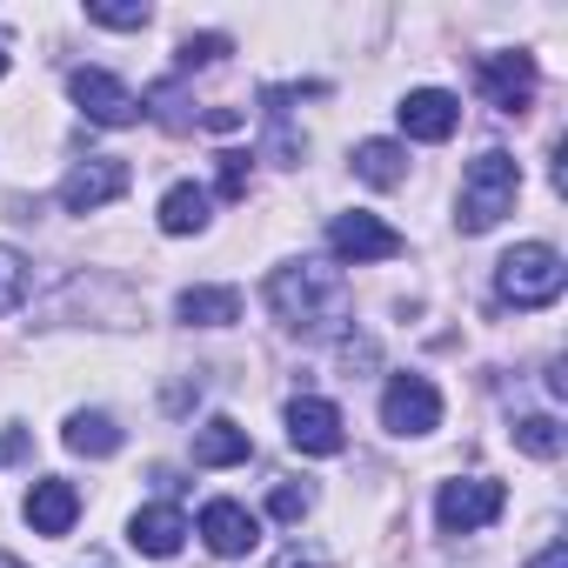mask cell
I'll list each match as a JSON object with an SVG mask.
<instances>
[{"mask_svg":"<svg viewBox=\"0 0 568 568\" xmlns=\"http://www.w3.org/2000/svg\"><path fill=\"white\" fill-rule=\"evenodd\" d=\"M267 308L274 322L302 335V342H328L355 322V295H348V281L342 267L328 261H288V267H274L267 274Z\"/></svg>","mask_w":568,"mask_h":568,"instance_id":"cell-1","label":"cell"},{"mask_svg":"<svg viewBox=\"0 0 568 568\" xmlns=\"http://www.w3.org/2000/svg\"><path fill=\"white\" fill-rule=\"evenodd\" d=\"M515 194H521V161L515 154H501V148H488V154H475L468 168H462V234H488L508 207H515Z\"/></svg>","mask_w":568,"mask_h":568,"instance_id":"cell-2","label":"cell"},{"mask_svg":"<svg viewBox=\"0 0 568 568\" xmlns=\"http://www.w3.org/2000/svg\"><path fill=\"white\" fill-rule=\"evenodd\" d=\"M561 288H568V267L548 241H521L495 267V295L508 308H548V302H561Z\"/></svg>","mask_w":568,"mask_h":568,"instance_id":"cell-3","label":"cell"},{"mask_svg":"<svg viewBox=\"0 0 568 568\" xmlns=\"http://www.w3.org/2000/svg\"><path fill=\"white\" fill-rule=\"evenodd\" d=\"M501 508H508V488L488 481V475L442 481V495H435V521H442V535H475V528H488Z\"/></svg>","mask_w":568,"mask_h":568,"instance_id":"cell-4","label":"cell"},{"mask_svg":"<svg viewBox=\"0 0 568 568\" xmlns=\"http://www.w3.org/2000/svg\"><path fill=\"white\" fill-rule=\"evenodd\" d=\"M68 94H74V108H81L94 128H134V121H141V94H128L108 68H74V74H68Z\"/></svg>","mask_w":568,"mask_h":568,"instance_id":"cell-5","label":"cell"},{"mask_svg":"<svg viewBox=\"0 0 568 568\" xmlns=\"http://www.w3.org/2000/svg\"><path fill=\"white\" fill-rule=\"evenodd\" d=\"M128 161H114V154H94V161H74L68 168V181H61V207L68 214H94V207H108V201H121L128 194Z\"/></svg>","mask_w":568,"mask_h":568,"instance_id":"cell-6","label":"cell"},{"mask_svg":"<svg viewBox=\"0 0 568 568\" xmlns=\"http://www.w3.org/2000/svg\"><path fill=\"white\" fill-rule=\"evenodd\" d=\"M382 422H388L395 435H435V428H442V395H435V382H428V375H395V382L382 388Z\"/></svg>","mask_w":568,"mask_h":568,"instance_id":"cell-7","label":"cell"},{"mask_svg":"<svg viewBox=\"0 0 568 568\" xmlns=\"http://www.w3.org/2000/svg\"><path fill=\"white\" fill-rule=\"evenodd\" d=\"M328 247H335V261H395L408 241L382 221V214H335L328 221Z\"/></svg>","mask_w":568,"mask_h":568,"instance_id":"cell-8","label":"cell"},{"mask_svg":"<svg viewBox=\"0 0 568 568\" xmlns=\"http://www.w3.org/2000/svg\"><path fill=\"white\" fill-rule=\"evenodd\" d=\"M475 81H481V94H488L495 114H521L535 101V61L528 54H481Z\"/></svg>","mask_w":568,"mask_h":568,"instance_id":"cell-9","label":"cell"},{"mask_svg":"<svg viewBox=\"0 0 568 568\" xmlns=\"http://www.w3.org/2000/svg\"><path fill=\"white\" fill-rule=\"evenodd\" d=\"M288 442H295L302 455H342V442H348L342 408L322 402V395H295V402H288Z\"/></svg>","mask_w":568,"mask_h":568,"instance_id":"cell-10","label":"cell"},{"mask_svg":"<svg viewBox=\"0 0 568 568\" xmlns=\"http://www.w3.org/2000/svg\"><path fill=\"white\" fill-rule=\"evenodd\" d=\"M395 114H402V134H408V141H448V134L462 128V101H455L448 88H415Z\"/></svg>","mask_w":568,"mask_h":568,"instance_id":"cell-11","label":"cell"},{"mask_svg":"<svg viewBox=\"0 0 568 568\" xmlns=\"http://www.w3.org/2000/svg\"><path fill=\"white\" fill-rule=\"evenodd\" d=\"M128 541H134L141 555L168 561V555H181V541H187V515H181L174 501H154V508H141V515L128 521Z\"/></svg>","mask_w":568,"mask_h":568,"instance_id":"cell-12","label":"cell"},{"mask_svg":"<svg viewBox=\"0 0 568 568\" xmlns=\"http://www.w3.org/2000/svg\"><path fill=\"white\" fill-rule=\"evenodd\" d=\"M74 515H81V495H74V481H61V475H41V481L28 488V521H34V535H68V528H74Z\"/></svg>","mask_w":568,"mask_h":568,"instance_id":"cell-13","label":"cell"},{"mask_svg":"<svg viewBox=\"0 0 568 568\" xmlns=\"http://www.w3.org/2000/svg\"><path fill=\"white\" fill-rule=\"evenodd\" d=\"M201 541H207L214 555H247V548L261 541V528H254V515H247L241 501H207V508H201Z\"/></svg>","mask_w":568,"mask_h":568,"instance_id":"cell-14","label":"cell"},{"mask_svg":"<svg viewBox=\"0 0 568 568\" xmlns=\"http://www.w3.org/2000/svg\"><path fill=\"white\" fill-rule=\"evenodd\" d=\"M247 455H254V442H247V428L227 422V415H214V422L194 435V462H201V468H234V462H247Z\"/></svg>","mask_w":568,"mask_h":568,"instance_id":"cell-15","label":"cell"},{"mask_svg":"<svg viewBox=\"0 0 568 568\" xmlns=\"http://www.w3.org/2000/svg\"><path fill=\"white\" fill-rule=\"evenodd\" d=\"M174 308L187 328H227V322H241V288H187Z\"/></svg>","mask_w":568,"mask_h":568,"instance_id":"cell-16","label":"cell"},{"mask_svg":"<svg viewBox=\"0 0 568 568\" xmlns=\"http://www.w3.org/2000/svg\"><path fill=\"white\" fill-rule=\"evenodd\" d=\"M201 227H207V187L174 181L161 194V234H201Z\"/></svg>","mask_w":568,"mask_h":568,"instance_id":"cell-17","label":"cell"},{"mask_svg":"<svg viewBox=\"0 0 568 568\" xmlns=\"http://www.w3.org/2000/svg\"><path fill=\"white\" fill-rule=\"evenodd\" d=\"M355 174H362L368 187H402L408 154H402L395 141H362V148H355Z\"/></svg>","mask_w":568,"mask_h":568,"instance_id":"cell-18","label":"cell"},{"mask_svg":"<svg viewBox=\"0 0 568 568\" xmlns=\"http://www.w3.org/2000/svg\"><path fill=\"white\" fill-rule=\"evenodd\" d=\"M68 448H74V455H94V462H101V455H114V448H121V428H114V415H101V408H81V415L68 422Z\"/></svg>","mask_w":568,"mask_h":568,"instance_id":"cell-19","label":"cell"},{"mask_svg":"<svg viewBox=\"0 0 568 568\" xmlns=\"http://www.w3.org/2000/svg\"><path fill=\"white\" fill-rule=\"evenodd\" d=\"M515 448L535 455V462H555V455H561V422H555V415H521V422H515Z\"/></svg>","mask_w":568,"mask_h":568,"instance_id":"cell-20","label":"cell"},{"mask_svg":"<svg viewBox=\"0 0 568 568\" xmlns=\"http://www.w3.org/2000/svg\"><path fill=\"white\" fill-rule=\"evenodd\" d=\"M88 21H94V28H121V34H141L154 14L141 8V0H88Z\"/></svg>","mask_w":568,"mask_h":568,"instance_id":"cell-21","label":"cell"},{"mask_svg":"<svg viewBox=\"0 0 568 568\" xmlns=\"http://www.w3.org/2000/svg\"><path fill=\"white\" fill-rule=\"evenodd\" d=\"M21 302H28V254L0 247V315H14Z\"/></svg>","mask_w":568,"mask_h":568,"instance_id":"cell-22","label":"cell"},{"mask_svg":"<svg viewBox=\"0 0 568 568\" xmlns=\"http://www.w3.org/2000/svg\"><path fill=\"white\" fill-rule=\"evenodd\" d=\"M221 54H227V34H187L174 61H181V74H187V68H214Z\"/></svg>","mask_w":568,"mask_h":568,"instance_id":"cell-23","label":"cell"},{"mask_svg":"<svg viewBox=\"0 0 568 568\" xmlns=\"http://www.w3.org/2000/svg\"><path fill=\"white\" fill-rule=\"evenodd\" d=\"M308 508H315V495H308V488H295V481H281V488L267 495V515H274V521H302Z\"/></svg>","mask_w":568,"mask_h":568,"instance_id":"cell-24","label":"cell"},{"mask_svg":"<svg viewBox=\"0 0 568 568\" xmlns=\"http://www.w3.org/2000/svg\"><path fill=\"white\" fill-rule=\"evenodd\" d=\"M221 194H227V201L247 194V154H221Z\"/></svg>","mask_w":568,"mask_h":568,"instance_id":"cell-25","label":"cell"},{"mask_svg":"<svg viewBox=\"0 0 568 568\" xmlns=\"http://www.w3.org/2000/svg\"><path fill=\"white\" fill-rule=\"evenodd\" d=\"M528 568H568V541H548V548H541Z\"/></svg>","mask_w":568,"mask_h":568,"instance_id":"cell-26","label":"cell"},{"mask_svg":"<svg viewBox=\"0 0 568 568\" xmlns=\"http://www.w3.org/2000/svg\"><path fill=\"white\" fill-rule=\"evenodd\" d=\"M274 568H322V561H315V555H302V548H288V555L274 561Z\"/></svg>","mask_w":568,"mask_h":568,"instance_id":"cell-27","label":"cell"},{"mask_svg":"<svg viewBox=\"0 0 568 568\" xmlns=\"http://www.w3.org/2000/svg\"><path fill=\"white\" fill-rule=\"evenodd\" d=\"M0 568H21V561H14V555H0Z\"/></svg>","mask_w":568,"mask_h":568,"instance_id":"cell-28","label":"cell"},{"mask_svg":"<svg viewBox=\"0 0 568 568\" xmlns=\"http://www.w3.org/2000/svg\"><path fill=\"white\" fill-rule=\"evenodd\" d=\"M0 74H8V54H0Z\"/></svg>","mask_w":568,"mask_h":568,"instance_id":"cell-29","label":"cell"}]
</instances>
